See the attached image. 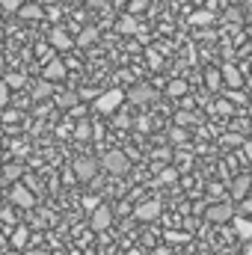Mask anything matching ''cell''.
<instances>
[{"instance_id": "obj_1", "label": "cell", "mask_w": 252, "mask_h": 255, "mask_svg": "<svg viewBox=\"0 0 252 255\" xmlns=\"http://www.w3.org/2000/svg\"><path fill=\"white\" fill-rule=\"evenodd\" d=\"M122 101H125V92H122V89H107V92H101V95L95 98V110L104 113V116H110V113L119 110Z\"/></svg>"}, {"instance_id": "obj_2", "label": "cell", "mask_w": 252, "mask_h": 255, "mask_svg": "<svg viewBox=\"0 0 252 255\" xmlns=\"http://www.w3.org/2000/svg\"><path fill=\"white\" fill-rule=\"evenodd\" d=\"M101 166L110 172V175H125L127 172V157H125V151H107L104 157H101Z\"/></svg>"}, {"instance_id": "obj_3", "label": "cell", "mask_w": 252, "mask_h": 255, "mask_svg": "<svg viewBox=\"0 0 252 255\" xmlns=\"http://www.w3.org/2000/svg\"><path fill=\"white\" fill-rule=\"evenodd\" d=\"M98 160L95 157H86V154H80V157H74V175L80 178V181H92L95 175H98Z\"/></svg>"}, {"instance_id": "obj_4", "label": "cell", "mask_w": 252, "mask_h": 255, "mask_svg": "<svg viewBox=\"0 0 252 255\" xmlns=\"http://www.w3.org/2000/svg\"><path fill=\"white\" fill-rule=\"evenodd\" d=\"M205 217H208V223H229V220H235V205L226 199L220 205H211L205 211Z\"/></svg>"}, {"instance_id": "obj_5", "label": "cell", "mask_w": 252, "mask_h": 255, "mask_svg": "<svg viewBox=\"0 0 252 255\" xmlns=\"http://www.w3.org/2000/svg\"><path fill=\"white\" fill-rule=\"evenodd\" d=\"M110 226H113V211H110V205H98V208L92 211L89 229H92V232H107Z\"/></svg>"}, {"instance_id": "obj_6", "label": "cell", "mask_w": 252, "mask_h": 255, "mask_svg": "<svg viewBox=\"0 0 252 255\" xmlns=\"http://www.w3.org/2000/svg\"><path fill=\"white\" fill-rule=\"evenodd\" d=\"M133 217H136L139 223H151V220H157V217H160V202H157V199H148V202L136 205Z\"/></svg>"}, {"instance_id": "obj_7", "label": "cell", "mask_w": 252, "mask_h": 255, "mask_svg": "<svg viewBox=\"0 0 252 255\" xmlns=\"http://www.w3.org/2000/svg\"><path fill=\"white\" fill-rule=\"evenodd\" d=\"M12 202H15L18 208H33V205H36V196L18 181V184H12Z\"/></svg>"}, {"instance_id": "obj_8", "label": "cell", "mask_w": 252, "mask_h": 255, "mask_svg": "<svg viewBox=\"0 0 252 255\" xmlns=\"http://www.w3.org/2000/svg\"><path fill=\"white\" fill-rule=\"evenodd\" d=\"M48 39H51V45H54L57 51H68V48H74V39H71V36L65 33L63 27H54Z\"/></svg>"}, {"instance_id": "obj_9", "label": "cell", "mask_w": 252, "mask_h": 255, "mask_svg": "<svg viewBox=\"0 0 252 255\" xmlns=\"http://www.w3.org/2000/svg\"><path fill=\"white\" fill-rule=\"evenodd\" d=\"M65 77V63L63 60H51V63L45 65V74H42V80H48V83H57V80H63Z\"/></svg>"}, {"instance_id": "obj_10", "label": "cell", "mask_w": 252, "mask_h": 255, "mask_svg": "<svg viewBox=\"0 0 252 255\" xmlns=\"http://www.w3.org/2000/svg\"><path fill=\"white\" fill-rule=\"evenodd\" d=\"M252 187V175H241L232 184V199H247V190Z\"/></svg>"}, {"instance_id": "obj_11", "label": "cell", "mask_w": 252, "mask_h": 255, "mask_svg": "<svg viewBox=\"0 0 252 255\" xmlns=\"http://www.w3.org/2000/svg\"><path fill=\"white\" fill-rule=\"evenodd\" d=\"M18 15H21L24 21H39V18L45 15V9H39V3H21Z\"/></svg>"}, {"instance_id": "obj_12", "label": "cell", "mask_w": 252, "mask_h": 255, "mask_svg": "<svg viewBox=\"0 0 252 255\" xmlns=\"http://www.w3.org/2000/svg\"><path fill=\"white\" fill-rule=\"evenodd\" d=\"M223 77H226V86H229V89L244 86V77H241V71H238L235 65H226V68H223Z\"/></svg>"}, {"instance_id": "obj_13", "label": "cell", "mask_w": 252, "mask_h": 255, "mask_svg": "<svg viewBox=\"0 0 252 255\" xmlns=\"http://www.w3.org/2000/svg\"><path fill=\"white\" fill-rule=\"evenodd\" d=\"M21 175H24V166H21V163H6V166H3V181H6V184H18Z\"/></svg>"}, {"instance_id": "obj_14", "label": "cell", "mask_w": 252, "mask_h": 255, "mask_svg": "<svg viewBox=\"0 0 252 255\" xmlns=\"http://www.w3.org/2000/svg\"><path fill=\"white\" fill-rule=\"evenodd\" d=\"M232 223H235V232H238L244 241H252V220H247V217H235Z\"/></svg>"}, {"instance_id": "obj_15", "label": "cell", "mask_w": 252, "mask_h": 255, "mask_svg": "<svg viewBox=\"0 0 252 255\" xmlns=\"http://www.w3.org/2000/svg\"><path fill=\"white\" fill-rule=\"evenodd\" d=\"M214 21V12L211 9H196L193 15H190V24H196V27H208Z\"/></svg>"}, {"instance_id": "obj_16", "label": "cell", "mask_w": 252, "mask_h": 255, "mask_svg": "<svg viewBox=\"0 0 252 255\" xmlns=\"http://www.w3.org/2000/svg\"><path fill=\"white\" fill-rule=\"evenodd\" d=\"M98 39V30L95 27H86V30H80V36L74 39V45H80V48H86V45H92Z\"/></svg>"}, {"instance_id": "obj_17", "label": "cell", "mask_w": 252, "mask_h": 255, "mask_svg": "<svg viewBox=\"0 0 252 255\" xmlns=\"http://www.w3.org/2000/svg\"><path fill=\"white\" fill-rule=\"evenodd\" d=\"M151 98H154V92H151L148 86H136V89L130 92V101H133V104H145V101H151Z\"/></svg>"}, {"instance_id": "obj_18", "label": "cell", "mask_w": 252, "mask_h": 255, "mask_svg": "<svg viewBox=\"0 0 252 255\" xmlns=\"http://www.w3.org/2000/svg\"><path fill=\"white\" fill-rule=\"evenodd\" d=\"M27 241H30V229H27V226H18L15 235H12V247L21 250V247H27Z\"/></svg>"}, {"instance_id": "obj_19", "label": "cell", "mask_w": 252, "mask_h": 255, "mask_svg": "<svg viewBox=\"0 0 252 255\" xmlns=\"http://www.w3.org/2000/svg\"><path fill=\"white\" fill-rule=\"evenodd\" d=\"M175 178H178V169H172V166H166V169L157 172V181L160 184H175Z\"/></svg>"}, {"instance_id": "obj_20", "label": "cell", "mask_w": 252, "mask_h": 255, "mask_svg": "<svg viewBox=\"0 0 252 255\" xmlns=\"http://www.w3.org/2000/svg\"><path fill=\"white\" fill-rule=\"evenodd\" d=\"M119 33H136V21H133V15H122V18H119Z\"/></svg>"}, {"instance_id": "obj_21", "label": "cell", "mask_w": 252, "mask_h": 255, "mask_svg": "<svg viewBox=\"0 0 252 255\" xmlns=\"http://www.w3.org/2000/svg\"><path fill=\"white\" fill-rule=\"evenodd\" d=\"M51 92H54V83H48V80H39V83H36V92H33V95H36V98H48Z\"/></svg>"}, {"instance_id": "obj_22", "label": "cell", "mask_w": 252, "mask_h": 255, "mask_svg": "<svg viewBox=\"0 0 252 255\" xmlns=\"http://www.w3.org/2000/svg\"><path fill=\"white\" fill-rule=\"evenodd\" d=\"M166 92H169V95H184V92H187V83H184V80H169Z\"/></svg>"}, {"instance_id": "obj_23", "label": "cell", "mask_w": 252, "mask_h": 255, "mask_svg": "<svg viewBox=\"0 0 252 255\" xmlns=\"http://www.w3.org/2000/svg\"><path fill=\"white\" fill-rule=\"evenodd\" d=\"M145 57H148V65H151V68H160V63H163L160 54H157L154 48H145Z\"/></svg>"}, {"instance_id": "obj_24", "label": "cell", "mask_w": 252, "mask_h": 255, "mask_svg": "<svg viewBox=\"0 0 252 255\" xmlns=\"http://www.w3.org/2000/svg\"><path fill=\"white\" fill-rule=\"evenodd\" d=\"M6 86L21 89V86H24V77H21V74H9V77H6Z\"/></svg>"}, {"instance_id": "obj_25", "label": "cell", "mask_w": 252, "mask_h": 255, "mask_svg": "<svg viewBox=\"0 0 252 255\" xmlns=\"http://www.w3.org/2000/svg\"><path fill=\"white\" fill-rule=\"evenodd\" d=\"M74 101H77V95H74V92H63V95H60V104H63V107H71Z\"/></svg>"}, {"instance_id": "obj_26", "label": "cell", "mask_w": 252, "mask_h": 255, "mask_svg": "<svg viewBox=\"0 0 252 255\" xmlns=\"http://www.w3.org/2000/svg\"><path fill=\"white\" fill-rule=\"evenodd\" d=\"M142 6H145V0H130V6H127V15H136V12H142Z\"/></svg>"}, {"instance_id": "obj_27", "label": "cell", "mask_w": 252, "mask_h": 255, "mask_svg": "<svg viewBox=\"0 0 252 255\" xmlns=\"http://www.w3.org/2000/svg\"><path fill=\"white\" fill-rule=\"evenodd\" d=\"M226 18H229V21H238V24H241V21H244V12H241V9H229V12H226Z\"/></svg>"}, {"instance_id": "obj_28", "label": "cell", "mask_w": 252, "mask_h": 255, "mask_svg": "<svg viewBox=\"0 0 252 255\" xmlns=\"http://www.w3.org/2000/svg\"><path fill=\"white\" fill-rule=\"evenodd\" d=\"M98 205H101V202H98V196H86V199H83V208H89V211H95Z\"/></svg>"}, {"instance_id": "obj_29", "label": "cell", "mask_w": 252, "mask_h": 255, "mask_svg": "<svg viewBox=\"0 0 252 255\" xmlns=\"http://www.w3.org/2000/svg\"><path fill=\"white\" fill-rule=\"evenodd\" d=\"M208 83H211L214 89H220V74H217V71H208Z\"/></svg>"}, {"instance_id": "obj_30", "label": "cell", "mask_w": 252, "mask_h": 255, "mask_svg": "<svg viewBox=\"0 0 252 255\" xmlns=\"http://www.w3.org/2000/svg\"><path fill=\"white\" fill-rule=\"evenodd\" d=\"M74 136H77V139H86V136H89V125H80L74 130Z\"/></svg>"}, {"instance_id": "obj_31", "label": "cell", "mask_w": 252, "mask_h": 255, "mask_svg": "<svg viewBox=\"0 0 252 255\" xmlns=\"http://www.w3.org/2000/svg\"><path fill=\"white\" fill-rule=\"evenodd\" d=\"M244 154L252 160V142H244Z\"/></svg>"}, {"instance_id": "obj_32", "label": "cell", "mask_w": 252, "mask_h": 255, "mask_svg": "<svg viewBox=\"0 0 252 255\" xmlns=\"http://www.w3.org/2000/svg\"><path fill=\"white\" fill-rule=\"evenodd\" d=\"M89 6H92V9H101V6H104V0H89Z\"/></svg>"}, {"instance_id": "obj_33", "label": "cell", "mask_w": 252, "mask_h": 255, "mask_svg": "<svg viewBox=\"0 0 252 255\" xmlns=\"http://www.w3.org/2000/svg\"><path fill=\"white\" fill-rule=\"evenodd\" d=\"M0 104H6V86H0Z\"/></svg>"}, {"instance_id": "obj_34", "label": "cell", "mask_w": 252, "mask_h": 255, "mask_svg": "<svg viewBox=\"0 0 252 255\" xmlns=\"http://www.w3.org/2000/svg\"><path fill=\"white\" fill-rule=\"evenodd\" d=\"M151 255H169V250H166V247H160V250H154Z\"/></svg>"}, {"instance_id": "obj_35", "label": "cell", "mask_w": 252, "mask_h": 255, "mask_svg": "<svg viewBox=\"0 0 252 255\" xmlns=\"http://www.w3.org/2000/svg\"><path fill=\"white\" fill-rule=\"evenodd\" d=\"M244 211H252V199H244Z\"/></svg>"}, {"instance_id": "obj_36", "label": "cell", "mask_w": 252, "mask_h": 255, "mask_svg": "<svg viewBox=\"0 0 252 255\" xmlns=\"http://www.w3.org/2000/svg\"><path fill=\"white\" fill-rule=\"evenodd\" d=\"M241 3H244V6H247V9H252V0H241Z\"/></svg>"}, {"instance_id": "obj_37", "label": "cell", "mask_w": 252, "mask_h": 255, "mask_svg": "<svg viewBox=\"0 0 252 255\" xmlns=\"http://www.w3.org/2000/svg\"><path fill=\"white\" fill-rule=\"evenodd\" d=\"M45 3H51V6H57V3H63V0H45Z\"/></svg>"}, {"instance_id": "obj_38", "label": "cell", "mask_w": 252, "mask_h": 255, "mask_svg": "<svg viewBox=\"0 0 252 255\" xmlns=\"http://www.w3.org/2000/svg\"><path fill=\"white\" fill-rule=\"evenodd\" d=\"M3 184H6V181H3V166H0V187H3Z\"/></svg>"}, {"instance_id": "obj_39", "label": "cell", "mask_w": 252, "mask_h": 255, "mask_svg": "<svg viewBox=\"0 0 252 255\" xmlns=\"http://www.w3.org/2000/svg\"><path fill=\"white\" fill-rule=\"evenodd\" d=\"M0 77H3V57H0Z\"/></svg>"}, {"instance_id": "obj_40", "label": "cell", "mask_w": 252, "mask_h": 255, "mask_svg": "<svg viewBox=\"0 0 252 255\" xmlns=\"http://www.w3.org/2000/svg\"><path fill=\"white\" fill-rule=\"evenodd\" d=\"M0 45H3V30H0Z\"/></svg>"}, {"instance_id": "obj_41", "label": "cell", "mask_w": 252, "mask_h": 255, "mask_svg": "<svg viewBox=\"0 0 252 255\" xmlns=\"http://www.w3.org/2000/svg\"><path fill=\"white\" fill-rule=\"evenodd\" d=\"M193 3H205V0H193Z\"/></svg>"}, {"instance_id": "obj_42", "label": "cell", "mask_w": 252, "mask_h": 255, "mask_svg": "<svg viewBox=\"0 0 252 255\" xmlns=\"http://www.w3.org/2000/svg\"><path fill=\"white\" fill-rule=\"evenodd\" d=\"M250 30H252V18H250Z\"/></svg>"}]
</instances>
